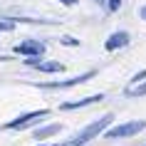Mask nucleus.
<instances>
[{"label":"nucleus","instance_id":"nucleus-11","mask_svg":"<svg viewBox=\"0 0 146 146\" xmlns=\"http://www.w3.org/2000/svg\"><path fill=\"white\" fill-rule=\"evenodd\" d=\"M141 79H146V69H141L139 74H134V77H131V84H136V82H141Z\"/></svg>","mask_w":146,"mask_h":146},{"label":"nucleus","instance_id":"nucleus-12","mask_svg":"<svg viewBox=\"0 0 146 146\" xmlns=\"http://www.w3.org/2000/svg\"><path fill=\"white\" fill-rule=\"evenodd\" d=\"M119 5H121V0H109V10H111V13L119 10Z\"/></svg>","mask_w":146,"mask_h":146},{"label":"nucleus","instance_id":"nucleus-4","mask_svg":"<svg viewBox=\"0 0 146 146\" xmlns=\"http://www.w3.org/2000/svg\"><path fill=\"white\" fill-rule=\"evenodd\" d=\"M97 72H87V74H79V77H72V79H64V82H52V84H37V87H45V89H67V87H74V84H82L87 79H92Z\"/></svg>","mask_w":146,"mask_h":146},{"label":"nucleus","instance_id":"nucleus-8","mask_svg":"<svg viewBox=\"0 0 146 146\" xmlns=\"http://www.w3.org/2000/svg\"><path fill=\"white\" fill-rule=\"evenodd\" d=\"M60 129H62L60 124H52V126H45V129H35V139H47L52 134H57Z\"/></svg>","mask_w":146,"mask_h":146},{"label":"nucleus","instance_id":"nucleus-16","mask_svg":"<svg viewBox=\"0 0 146 146\" xmlns=\"http://www.w3.org/2000/svg\"><path fill=\"white\" fill-rule=\"evenodd\" d=\"M99 3H104V0H99Z\"/></svg>","mask_w":146,"mask_h":146},{"label":"nucleus","instance_id":"nucleus-5","mask_svg":"<svg viewBox=\"0 0 146 146\" xmlns=\"http://www.w3.org/2000/svg\"><path fill=\"white\" fill-rule=\"evenodd\" d=\"M42 116H47L45 109H40V111H30V114H23V116H17L15 121H10V124H8V129H23L25 124L37 121V119H42Z\"/></svg>","mask_w":146,"mask_h":146},{"label":"nucleus","instance_id":"nucleus-1","mask_svg":"<svg viewBox=\"0 0 146 146\" xmlns=\"http://www.w3.org/2000/svg\"><path fill=\"white\" fill-rule=\"evenodd\" d=\"M111 119H114L111 114L102 116L99 121L89 124V126H87L84 131H79V134H77L74 139H72V141H67V144H62V146H82V144H87V141H89V139H94V136H97V134H99L102 129H104V126H109V124H111Z\"/></svg>","mask_w":146,"mask_h":146},{"label":"nucleus","instance_id":"nucleus-7","mask_svg":"<svg viewBox=\"0 0 146 146\" xmlns=\"http://www.w3.org/2000/svg\"><path fill=\"white\" fill-rule=\"evenodd\" d=\"M104 97L102 94H94V97H87V99H79V102H64V104H60L62 111H74V109L79 107H87V104H94V102H102Z\"/></svg>","mask_w":146,"mask_h":146},{"label":"nucleus","instance_id":"nucleus-6","mask_svg":"<svg viewBox=\"0 0 146 146\" xmlns=\"http://www.w3.org/2000/svg\"><path fill=\"white\" fill-rule=\"evenodd\" d=\"M129 45V35H126V32H114V35H111V37L107 40V50L109 52H114V50H121V47H126Z\"/></svg>","mask_w":146,"mask_h":146},{"label":"nucleus","instance_id":"nucleus-13","mask_svg":"<svg viewBox=\"0 0 146 146\" xmlns=\"http://www.w3.org/2000/svg\"><path fill=\"white\" fill-rule=\"evenodd\" d=\"M62 42H64V45H79V40H74V37H64Z\"/></svg>","mask_w":146,"mask_h":146},{"label":"nucleus","instance_id":"nucleus-9","mask_svg":"<svg viewBox=\"0 0 146 146\" xmlns=\"http://www.w3.org/2000/svg\"><path fill=\"white\" fill-rule=\"evenodd\" d=\"M136 84H139V82H136ZM124 94H126V97H144V94H146V82H144V84H139V87H129Z\"/></svg>","mask_w":146,"mask_h":146},{"label":"nucleus","instance_id":"nucleus-2","mask_svg":"<svg viewBox=\"0 0 146 146\" xmlns=\"http://www.w3.org/2000/svg\"><path fill=\"white\" fill-rule=\"evenodd\" d=\"M146 126V121H129V124H121V126H114V129L107 131L109 139H124V136H134Z\"/></svg>","mask_w":146,"mask_h":146},{"label":"nucleus","instance_id":"nucleus-10","mask_svg":"<svg viewBox=\"0 0 146 146\" xmlns=\"http://www.w3.org/2000/svg\"><path fill=\"white\" fill-rule=\"evenodd\" d=\"M0 30H3V32H10V30H15V25L8 23V20H0Z\"/></svg>","mask_w":146,"mask_h":146},{"label":"nucleus","instance_id":"nucleus-3","mask_svg":"<svg viewBox=\"0 0 146 146\" xmlns=\"http://www.w3.org/2000/svg\"><path fill=\"white\" fill-rule=\"evenodd\" d=\"M15 52L23 54V57H42L45 54V45L37 42V40H25V42H20L15 47Z\"/></svg>","mask_w":146,"mask_h":146},{"label":"nucleus","instance_id":"nucleus-14","mask_svg":"<svg viewBox=\"0 0 146 146\" xmlns=\"http://www.w3.org/2000/svg\"><path fill=\"white\" fill-rule=\"evenodd\" d=\"M60 3H64V5H74L77 0H60Z\"/></svg>","mask_w":146,"mask_h":146},{"label":"nucleus","instance_id":"nucleus-15","mask_svg":"<svg viewBox=\"0 0 146 146\" xmlns=\"http://www.w3.org/2000/svg\"><path fill=\"white\" fill-rule=\"evenodd\" d=\"M141 17H144V20H146V5H144V8H141Z\"/></svg>","mask_w":146,"mask_h":146}]
</instances>
